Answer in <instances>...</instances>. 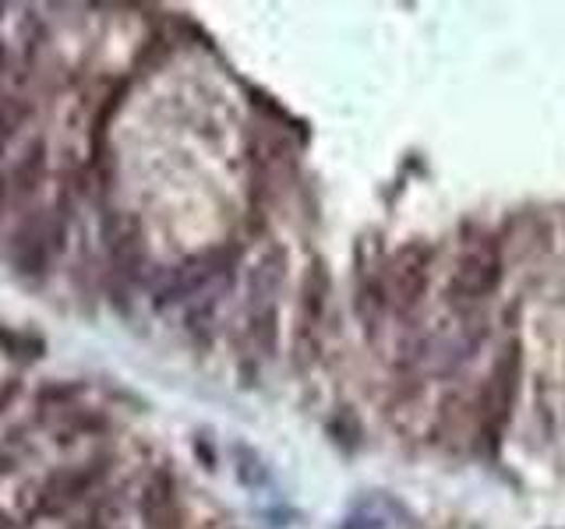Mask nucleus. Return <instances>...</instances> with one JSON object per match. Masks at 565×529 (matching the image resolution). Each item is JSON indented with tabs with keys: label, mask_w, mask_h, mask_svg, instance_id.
<instances>
[{
	"label": "nucleus",
	"mask_w": 565,
	"mask_h": 529,
	"mask_svg": "<svg viewBox=\"0 0 565 529\" xmlns=\"http://www.w3.org/2000/svg\"><path fill=\"white\" fill-rule=\"evenodd\" d=\"M336 529H392V522L386 519V516H381V512L372 505V508H353L350 512V516L343 519V522H339Z\"/></svg>",
	"instance_id": "obj_8"
},
{
	"label": "nucleus",
	"mask_w": 565,
	"mask_h": 529,
	"mask_svg": "<svg viewBox=\"0 0 565 529\" xmlns=\"http://www.w3.org/2000/svg\"><path fill=\"white\" fill-rule=\"evenodd\" d=\"M502 282V251L494 244V237L480 234L474 240H466L463 254L456 259V268H452V282L449 293L456 300H485L499 290Z\"/></svg>",
	"instance_id": "obj_3"
},
{
	"label": "nucleus",
	"mask_w": 565,
	"mask_h": 529,
	"mask_svg": "<svg viewBox=\"0 0 565 529\" xmlns=\"http://www.w3.org/2000/svg\"><path fill=\"white\" fill-rule=\"evenodd\" d=\"M0 529H11V516H8V512H0Z\"/></svg>",
	"instance_id": "obj_10"
},
{
	"label": "nucleus",
	"mask_w": 565,
	"mask_h": 529,
	"mask_svg": "<svg viewBox=\"0 0 565 529\" xmlns=\"http://www.w3.org/2000/svg\"><path fill=\"white\" fill-rule=\"evenodd\" d=\"M0 347H4L11 356H18V361H39L42 350H47V342L33 332H11V328H0Z\"/></svg>",
	"instance_id": "obj_7"
},
{
	"label": "nucleus",
	"mask_w": 565,
	"mask_h": 529,
	"mask_svg": "<svg viewBox=\"0 0 565 529\" xmlns=\"http://www.w3.org/2000/svg\"><path fill=\"white\" fill-rule=\"evenodd\" d=\"M18 124H22V110L14 106L11 99H0V152L8 149V141L14 131H18Z\"/></svg>",
	"instance_id": "obj_9"
},
{
	"label": "nucleus",
	"mask_w": 565,
	"mask_h": 529,
	"mask_svg": "<svg viewBox=\"0 0 565 529\" xmlns=\"http://www.w3.org/2000/svg\"><path fill=\"white\" fill-rule=\"evenodd\" d=\"M141 512H146L149 529H174L177 526V497H174V480L166 474H155L149 480L146 494H141Z\"/></svg>",
	"instance_id": "obj_5"
},
{
	"label": "nucleus",
	"mask_w": 565,
	"mask_h": 529,
	"mask_svg": "<svg viewBox=\"0 0 565 529\" xmlns=\"http://www.w3.org/2000/svg\"><path fill=\"white\" fill-rule=\"evenodd\" d=\"M8 395H11V392H8ZM8 395H0V406H4V403H8Z\"/></svg>",
	"instance_id": "obj_11"
},
{
	"label": "nucleus",
	"mask_w": 565,
	"mask_h": 529,
	"mask_svg": "<svg viewBox=\"0 0 565 529\" xmlns=\"http://www.w3.org/2000/svg\"><path fill=\"white\" fill-rule=\"evenodd\" d=\"M329 293H332V279H329V268L325 262H311L304 279H301V300H297V336H293V347H297V364H311L318 356L322 347V322H325V311H329Z\"/></svg>",
	"instance_id": "obj_4"
},
{
	"label": "nucleus",
	"mask_w": 565,
	"mask_h": 529,
	"mask_svg": "<svg viewBox=\"0 0 565 529\" xmlns=\"http://www.w3.org/2000/svg\"><path fill=\"white\" fill-rule=\"evenodd\" d=\"M519 342L508 339L502 353L494 356V367H491V378H488V389H485V403H480V434L491 445V452L499 449L502 431L508 417H513V406H516V392H519Z\"/></svg>",
	"instance_id": "obj_2"
},
{
	"label": "nucleus",
	"mask_w": 565,
	"mask_h": 529,
	"mask_svg": "<svg viewBox=\"0 0 565 529\" xmlns=\"http://www.w3.org/2000/svg\"><path fill=\"white\" fill-rule=\"evenodd\" d=\"M435 248L428 240H410L386 262V307L395 314H414L428 293Z\"/></svg>",
	"instance_id": "obj_1"
},
{
	"label": "nucleus",
	"mask_w": 565,
	"mask_h": 529,
	"mask_svg": "<svg viewBox=\"0 0 565 529\" xmlns=\"http://www.w3.org/2000/svg\"><path fill=\"white\" fill-rule=\"evenodd\" d=\"M99 477V466H89V469H64V474H56L47 491H42V505L50 512L53 508H64L67 502H75L78 494H85L92 488V480Z\"/></svg>",
	"instance_id": "obj_6"
},
{
	"label": "nucleus",
	"mask_w": 565,
	"mask_h": 529,
	"mask_svg": "<svg viewBox=\"0 0 565 529\" xmlns=\"http://www.w3.org/2000/svg\"><path fill=\"white\" fill-rule=\"evenodd\" d=\"M0 14H4V4H0Z\"/></svg>",
	"instance_id": "obj_12"
}]
</instances>
